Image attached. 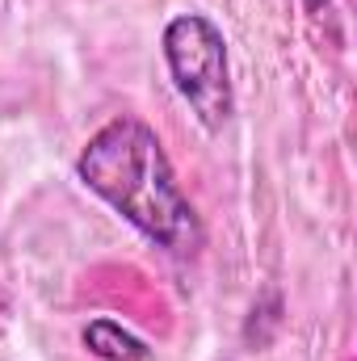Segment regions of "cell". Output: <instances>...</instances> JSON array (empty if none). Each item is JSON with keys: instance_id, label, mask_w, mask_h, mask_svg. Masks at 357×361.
I'll return each mask as SVG.
<instances>
[{"instance_id": "obj_2", "label": "cell", "mask_w": 357, "mask_h": 361, "mask_svg": "<svg viewBox=\"0 0 357 361\" xmlns=\"http://www.w3.org/2000/svg\"><path fill=\"white\" fill-rule=\"evenodd\" d=\"M164 59L177 92L202 118L206 130H223L231 118V80H227V42L219 25L202 13H181L164 25Z\"/></svg>"}, {"instance_id": "obj_1", "label": "cell", "mask_w": 357, "mask_h": 361, "mask_svg": "<svg viewBox=\"0 0 357 361\" xmlns=\"http://www.w3.org/2000/svg\"><path fill=\"white\" fill-rule=\"evenodd\" d=\"M76 177L101 202H109L135 231L173 257H193L202 248V223L189 197L181 193L173 164L152 126L139 118L105 122L76 160Z\"/></svg>"}, {"instance_id": "obj_3", "label": "cell", "mask_w": 357, "mask_h": 361, "mask_svg": "<svg viewBox=\"0 0 357 361\" xmlns=\"http://www.w3.org/2000/svg\"><path fill=\"white\" fill-rule=\"evenodd\" d=\"M85 345L101 361H147L152 357V349L139 336H131L122 324H114V319H92L85 328Z\"/></svg>"}]
</instances>
